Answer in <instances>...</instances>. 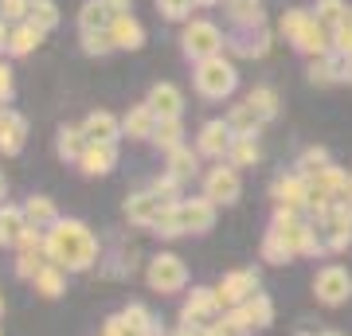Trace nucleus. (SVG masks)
Listing matches in <instances>:
<instances>
[{
  "label": "nucleus",
  "instance_id": "a18cd8bd",
  "mask_svg": "<svg viewBox=\"0 0 352 336\" xmlns=\"http://www.w3.org/2000/svg\"><path fill=\"white\" fill-rule=\"evenodd\" d=\"M176 336H196V333H192V324H188V328H180V333H176Z\"/></svg>",
  "mask_w": 352,
  "mask_h": 336
},
{
  "label": "nucleus",
  "instance_id": "58836bf2",
  "mask_svg": "<svg viewBox=\"0 0 352 336\" xmlns=\"http://www.w3.org/2000/svg\"><path fill=\"white\" fill-rule=\"evenodd\" d=\"M329 157H325V149H309L302 157V172H321V164H325Z\"/></svg>",
  "mask_w": 352,
  "mask_h": 336
},
{
  "label": "nucleus",
  "instance_id": "a19ab883",
  "mask_svg": "<svg viewBox=\"0 0 352 336\" xmlns=\"http://www.w3.org/2000/svg\"><path fill=\"white\" fill-rule=\"evenodd\" d=\"M0 8H4L8 20H20L24 12H32V4H28V0H0Z\"/></svg>",
  "mask_w": 352,
  "mask_h": 336
},
{
  "label": "nucleus",
  "instance_id": "393cba45",
  "mask_svg": "<svg viewBox=\"0 0 352 336\" xmlns=\"http://www.w3.org/2000/svg\"><path fill=\"white\" fill-rule=\"evenodd\" d=\"M39 36H43V32H39L36 24H24L20 32H12V39H8V47H12L16 55H28V51H32V47L39 43Z\"/></svg>",
  "mask_w": 352,
  "mask_h": 336
},
{
  "label": "nucleus",
  "instance_id": "09e8293b",
  "mask_svg": "<svg viewBox=\"0 0 352 336\" xmlns=\"http://www.w3.org/2000/svg\"><path fill=\"white\" fill-rule=\"evenodd\" d=\"M0 196H4V176H0Z\"/></svg>",
  "mask_w": 352,
  "mask_h": 336
},
{
  "label": "nucleus",
  "instance_id": "ea45409f",
  "mask_svg": "<svg viewBox=\"0 0 352 336\" xmlns=\"http://www.w3.org/2000/svg\"><path fill=\"white\" fill-rule=\"evenodd\" d=\"M157 4H161V12L173 16V20H180V16L192 8V0H157Z\"/></svg>",
  "mask_w": 352,
  "mask_h": 336
},
{
  "label": "nucleus",
  "instance_id": "c85d7f7f",
  "mask_svg": "<svg viewBox=\"0 0 352 336\" xmlns=\"http://www.w3.org/2000/svg\"><path fill=\"white\" fill-rule=\"evenodd\" d=\"M55 20H59V12H55V4H51V0H32V24H36L39 32L55 27Z\"/></svg>",
  "mask_w": 352,
  "mask_h": 336
},
{
  "label": "nucleus",
  "instance_id": "6ab92c4d",
  "mask_svg": "<svg viewBox=\"0 0 352 336\" xmlns=\"http://www.w3.org/2000/svg\"><path fill=\"white\" fill-rule=\"evenodd\" d=\"M298 47H302L305 55H325L329 51V32L321 27V20H309V27H305L302 39H298Z\"/></svg>",
  "mask_w": 352,
  "mask_h": 336
},
{
  "label": "nucleus",
  "instance_id": "ddd939ff",
  "mask_svg": "<svg viewBox=\"0 0 352 336\" xmlns=\"http://www.w3.org/2000/svg\"><path fill=\"white\" fill-rule=\"evenodd\" d=\"M110 32H113V43H118V47H129V51H138L141 39H145V32H141V24L133 16H118L110 24Z\"/></svg>",
  "mask_w": 352,
  "mask_h": 336
},
{
  "label": "nucleus",
  "instance_id": "e433bc0d",
  "mask_svg": "<svg viewBox=\"0 0 352 336\" xmlns=\"http://www.w3.org/2000/svg\"><path fill=\"white\" fill-rule=\"evenodd\" d=\"M317 16H321V24H344V20H349V12H344L340 0H321V4H317Z\"/></svg>",
  "mask_w": 352,
  "mask_h": 336
},
{
  "label": "nucleus",
  "instance_id": "49530a36",
  "mask_svg": "<svg viewBox=\"0 0 352 336\" xmlns=\"http://www.w3.org/2000/svg\"><path fill=\"white\" fill-rule=\"evenodd\" d=\"M192 4H212V0H192Z\"/></svg>",
  "mask_w": 352,
  "mask_h": 336
},
{
  "label": "nucleus",
  "instance_id": "79ce46f5",
  "mask_svg": "<svg viewBox=\"0 0 352 336\" xmlns=\"http://www.w3.org/2000/svg\"><path fill=\"white\" fill-rule=\"evenodd\" d=\"M106 8L113 12V20L118 16H129V0H106Z\"/></svg>",
  "mask_w": 352,
  "mask_h": 336
},
{
  "label": "nucleus",
  "instance_id": "c756f323",
  "mask_svg": "<svg viewBox=\"0 0 352 336\" xmlns=\"http://www.w3.org/2000/svg\"><path fill=\"white\" fill-rule=\"evenodd\" d=\"M227 8H231V16H235L239 24H258V20H263V8H258V0H231Z\"/></svg>",
  "mask_w": 352,
  "mask_h": 336
},
{
  "label": "nucleus",
  "instance_id": "6e6552de",
  "mask_svg": "<svg viewBox=\"0 0 352 336\" xmlns=\"http://www.w3.org/2000/svg\"><path fill=\"white\" fill-rule=\"evenodd\" d=\"M235 196H239V176H235V168H215L208 176V199H215V203H235Z\"/></svg>",
  "mask_w": 352,
  "mask_h": 336
},
{
  "label": "nucleus",
  "instance_id": "b1692460",
  "mask_svg": "<svg viewBox=\"0 0 352 336\" xmlns=\"http://www.w3.org/2000/svg\"><path fill=\"white\" fill-rule=\"evenodd\" d=\"M274 196L282 199L286 208H298V203L309 196V188H305L302 180H278V184H274Z\"/></svg>",
  "mask_w": 352,
  "mask_h": 336
},
{
  "label": "nucleus",
  "instance_id": "de8ad7c7",
  "mask_svg": "<svg viewBox=\"0 0 352 336\" xmlns=\"http://www.w3.org/2000/svg\"><path fill=\"white\" fill-rule=\"evenodd\" d=\"M0 47H4V27H0Z\"/></svg>",
  "mask_w": 352,
  "mask_h": 336
},
{
  "label": "nucleus",
  "instance_id": "7ed1b4c3",
  "mask_svg": "<svg viewBox=\"0 0 352 336\" xmlns=\"http://www.w3.org/2000/svg\"><path fill=\"white\" fill-rule=\"evenodd\" d=\"M188 282V270H184V262L176 258V254H161V258H153L149 266V286L161 289V293H173Z\"/></svg>",
  "mask_w": 352,
  "mask_h": 336
},
{
  "label": "nucleus",
  "instance_id": "8fccbe9b",
  "mask_svg": "<svg viewBox=\"0 0 352 336\" xmlns=\"http://www.w3.org/2000/svg\"><path fill=\"white\" fill-rule=\"evenodd\" d=\"M321 336H337V333H321Z\"/></svg>",
  "mask_w": 352,
  "mask_h": 336
},
{
  "label": "nucleus",
  "instance_id": "aec40b11",
  "mask_svg": "<svg viewBox=\"0 0 352 336\" xmlns=\"http://www.w3.org/2000/svg\"><path fill=\"white\" fill-rule=\"evenodd\" d=\"M110 24H113V12L106 8V0H90L82 8V32H102Z\"/></svg>",
  "mask_w": 352,
  "mask_h": 336
},
{
  "label": "nucleus",
  "instance_id": "f3484780",
  "mask_svg": "<svg viewBox=\"0 0 352 336\" xmlns=\"http://www.w3.org/2000/svg\"><path fill=\"white\" fill-rule=\"evenodd\" d=\"M153 129H157V113H153L149 102L138 106V110L126 117V133H129V137H153Z\"/></svg>",
  "mask_w": 352,
  "mask_h": 336
},
{
  "label": "nucleus",
  "instance_id": "c03bdc74",
  "mask_svg": "<svg viewBox=\"0 0 352 336\" xmlns=\"http://www.w3.org/2000/svg\"><path fill=\"white\" fill-rule=\"evenodd\" d=\"M337 203H352V176H344V188H340Z\"/></svg>",
  "mask_w": 352,
  "mask_h": 336
},
{
  "label": "nucleus",
  "instance_id": "2f4dec72",
  "mask_svg": "<svg viewBox=\"0 0 352 336\" xmlns=\"http://www.w3.org/2000/svg\"><path fill=\"white\" fill-rule=\"evenodd\" d=\"M168 168H173L176 180H184V176L196 172V157H192L188 149H173V157H168Z\"/></svg>",
  "mask_w": 352,
  "mask_h": 336
},
{
  "label": "nucleus",
  "instance_id": "473e14b6",
  "mask_svg": "<svg viewBox=\"0 0 352 336\" xmlns=\"http://www.w3.org/2000/svg\"><path fill=\"white\" fill-rule=\"evenodd\" d=\"M153 137H157V145H164L168 153L180 149V145H176V137H180V125H176V117H164V122L153 129Z\"/></svg>",
  "mask_w": 352,
  "mask_h": 336
},
{
  "label": "nucleus",
  "instance_id": "4468645a",
  "mask_svg": "<svg viewBox=\"0 0 352 336\" xmlns=\"http://www.w3.org/2000/svg\"><path fill=\"white\" fill-rule=\"evenodd\" d=\"M200 149H204V153H212V157L227 153V149H231V125H223V122L204 125V133H200Z\"/></svg>",
  "mask_w": 352,
  "mask_h": 336
},
{
  "label": "nucleus",
  "instance_id": "9b49d317",
  "mask_svg": "<svg viewBox=\"0 0 352 336\" xmlns=\"http://www.w3.org/2000/svg\"><path fill=\"white\" fill-rule=\"evenodd\" d=\"M82 133H87L90 145H113V137H118V122H113L110 113H90L87 125H82Z\"/></svg>",
  "mask_w": 352,
  "mask_h": 336
},
{
  "label": "nucleus",
  "instance_id": "1a4fd4ad",
  "mask_svg": "<svg viewBox=\"0 0 352 336\" xmlns=\"http://www.w3.org/2000/svg\"><path fill=\"white\" fill-rule=\"evenodd\" d=\"M149 106H153V113H157V117L164 122V117H176L184 102H180V90H176V87L161 82V87H153V90H149Z\"/></svg>",
  "mask_w": 352,
  "mask_h": 336
},
{
  "label": "nucleus",
  "instance_id": "a211bd4d",
  "mask_svg": "<svg viewBox=\"0 0 352 336\" xmlns=\"http://www.w3.org/2000/svg\"><path fill=\"white\" fill-rule=\"evenodd\" d=\"M20 145H24V122H20L16 113H4V117H0V149L16 153Z\"/></svg>",
  "mask_w": 352,
  "mask_h": 336
},
{
  "label": "nucleus",
  "instance_id": "f257e3e1",
  "mask_svg": "<svg viewBox=\"0 0 352 336\" xmlns=\"http://www.w3.org/2000/svg\"><path fill=\"white\" fill-rule=\"evenodd\" d=\"M98 254V243L82 223L67 219V223H55V231L47 235V258L63 270H87Z\"/></svg>",
  "mask_w": 352,
  "mask_h": 336
},
{
  "label": "nucleus",
  "instance_id": "dca6fc26",
  "mask_svg": "<svg viewBox=\"0 0 352 336\" xmlns=\"http://www.w3.org/2000/svg\"><path fill=\"white\" fill-rule=\"evenodd\" d=\"M212 309H215V293H212V289H196V293L188 298V305H184V321L200 324V321L212 317Z\"/></svg>",
  "mask_w": 352,
  "mask_h": 336
},
{
  "label": "nucleus",
  "instance_id": "2eb2a0df",
  "mask_svg": "<svg viewBox=\"0 0 352 336\" xmlns=\"http://www.w3.org/2000/svg\"><path fill=\"white\" fill-rule=\"evenodd\" d=\"M24 212H16V208H0V247H12V243H20V235H24Z\"/></svg>",
  "mask_w": 352,
  "mask_h": 336
},
{
  "label": "nucleus",
  "instance_id": "0eeeda50",
  "mask_svg": "<svg viewBox=\"0 0 352 336\" xmlns=\"http://www.w3.org/2000/svg\"><path fill=\"white\" fill-rule=\"evenodd\" d=\"M184 51L196 55V59H212L215 51H219V32L212 24H204V20L188 24V32H184Z\"/></svg>",
  "mask_w": 352,
  "mask_h": 336
},
{
  "label": "nucleus",
  "instance_id": "37998d69",
  "mask_svg": "<svg viewBox=\"0 0 352 336\" xmlns=\"http://www.w3.org/2000/svg\"><path fill=\"white\" fill-rule=\"evenodd\" d=\"M12 94V78H8V71L0 67V98H8Z\"/></svg>",
  "mask_w": 352,
  "mask_h": 336
},
{
  "label": "nucleus",
  "instance_id": "4c0bfd02",
  "mask_svg": "<svg viewBox=\"0 0 352 336\" xmlns=\"http://www.w3.org/2000/svg\"><path fill=\"white\" fill-rule=\"evenodd\" d=\"M333 78H337L333 59H314L309 63V82H321V87H325V82H333Z\"/></svg>",
  "mask_w": 352,
  "mask_h": 336
},
{
  "label": "nucleus",
  "instance_id": "4be33fe9",
  "mask_svg": "<svg viewBox=\"0 0 352 336\" xmlns=\"http://www.w3.org/2000/svg\"><path fill=\"white\" fill-rule=\"evenodd\" d=\"M258 122H263V117H258V110H254V106H235V113H231V133H239V137H251V129H258Z\"/></svg>",
  "mask_w": 352,
  "mask_h": 336
},
{
  "label": "nucleus",
  "instance_id": "f03ea898",
  "mask_svg": "<svg viewBox=\"0 0 352 336\" xmlns=\"http://www.w3.org/2000/svg\"><path fill=\"white\" fill-rule=\"evenodd\" d=\"M196 87H200V94H208V98H223V94L235 90V67L223 63L219 55L204 59L200 71H196Z\"/></svg>",
  "mask_w": 352,
  "mask_h": 336
},
{
  "label": "nucleus",
  "instance_id": "9d476101",
  "mask_svg": "<svg viewBox=\"0 0 352 336\" xmlns=\"http://www.w3.org/2000/svg\"><path fill=\"white\" fill-rule=\"evenodd\" d=\"M78 161H82V172L102 176V172H110V168H113V161H118V149H113V145H87V153H82Z\"/></svg>",
  "mask_w": 352,
  "mask_h": 336
},
{
  "label": "nucleus",
  "instance_id": "c9c22d12",
  "mask_svg": "<svg viewBox=\"0 0 352 336\" xmlns=\"http://www.w3.org/2000/svg\"><path fill=\"white\" fill-rule=\"evenodd\" d=\"M305 27H309V16H305L302 8H294V12H286V20H282V32H286V36L294 39V43L302 39V32H305Z\"/></svg>",
  "mask_w": 352,
  "mask_h": 336
},
{
  "label": "nucleus",
  "instance_id": "f704fd0d",
  "mask_svg": "<svg viewBox=\"0 0 352 336\" xmlns=\"http://www.w3.org/2000/svg\"><path fill=\"white\" fill-rule=\"evenodd\" d=\"M231 161L235 164H254L258 161V145H254L251 137H235V145H231Z\"/></svg>",
  "mask_w": 352,
  "mask_h": 336
},
{
  "label": "nucleus",
  "instance_id": "f8f14e48",
  "mask_svg": "<svg viewBox=\"0 0 352 336\" xmlns=\"http://www.w3.org/2000/svg\"><path fill=\"white\" fill-rule=\"evenodd\" d=\"M164 208H168V203H161V199L149 192V196H133V199H129V203H126V215L133 219V223H149V227H153V223H157V215H161Z\"/></svg>",
  "mask_w": 352,
  "mask_h": 336
},
{
  "label": "nucleus",
  "instance_id": "bb28decb",
  "mask_svg": "<svg viewBox=\"0 0 352 336\" xmlns=\"http://www.w3.org/2000/svg\"><path fill=\"white\" fill-rule=\"evenodd\" d=\"M263 254H266V262H286L289 254H294V250H289V243L286 238H282V231H270V235H266V243H263Z\"/></svg>",
  "mask_w": 352,
  "mask_h": 336
},
{
  "label": "nucleus",
  "instance_id": "3c124183",
  "mask_svg": "<svg viewBox=\"0 0 352 336\" xmlns=\"http://www.w3.org/2000/svg\"><path fill=\"white\" fill-rule=\"evenodd\" d=\"M0 313H4V301H0Z\"/></svg>",
  "mask_w": 352,
  "mask_h": 336
},
{
  "label": "nucleus",
  "instance_id": "412c9836",
  "mask_svg": "<svg viewBox=\"0 0 352 336\" xmlns=\"http://www.w3.org/2000/svg\"><path fill=\"white\" fill-rule=\"evenodd\" d=\"M59 270H63V266L47 262V266L36 274V289L43 293V298H59V293H63V274H59Z\"/></svg>",
  "mask_w": 352,
  "mask_h": 336
},
{
  "label": "nucleus",
  "instance_id": "5701e85b",
  "mask_svg": "<svg viewBox=\"0 0 352 336\" xmlns=\"http://www.w3.org/2000/svg\"><path fill=\"white\" fill-rule=\"evenodd\" d=\"M24 219H28V223H36V231H39V227H47V223H55V208H51V199L36 196L24 208Z\"/></svg>",
  "mask_w": 352,
  "mask_h": 336
},
{
  "label": "nucleus",
  "instance_id": "423d86ee",
  "mask_svg": "<svg viewBox=\"0 0 352 336\" xmlns=\"http://www.w3.org/2000/svg\"><path fill=\"white\" fill-rule=\"evenodd\" d=\"M215 219L212 203L208 199H188V203H176V227H180V235L184 231H192V235H200V231H208Z\"/></svg>",
  "mask_w": 352,
  "mask_h": 336
},
{
  "label": "nucleus",
  "instance_id": "a878e982",
  "mask_svg": "<svg viewBox=\"0 0 352 336\" xmlns=\"http://www.w3.org/2000/svg\"><path fill=\"white\" fill-rule=\"evenodd\" d=\"M247 106H254L258 117H274V113H278V94H274V90H266V87H258V90H251Z\"/></svg>",
  "mask_w": 352,
  "mask_h": 336
},
{
  "label": "nucleus",
  "instance_id": "20e7f679",
  "mask_svg": "<svg viewBox=\"0 0 352 336\" xmlns=\"http://www.w3.org/2000/svg\"><path fill=\"white\" fill-rule=\"evenodd\" d=\"M254 270H239V274H227L223 286L215 289V305H227V309H239L254 298Z\"/></svg>",
  "mask_w": 352,
  "mask_h": 336
},
{
  "label": "nucleus",
  "instance_id": "72a5a7b5",
  "mask_svg": "<svg viewBox=\"0 0 352 336\" xmlns=\"http://www.w3.org/2000/svg\"><path fill=\"white\" fill-rule=\"evenodd\" d=\"M82 137H87V133H78V129H63V133H59V157H82Z\"/></svg>",
  "mask_w": 352,
  "mask_h": 336
},
{
  "label": "nucleus",
  "instance_id": "39448f33",
  "mask_svg": "<svg viewBox=\"0 0 352 336\" xmlns=\"http://www.w3.org/2000/svg\"><path fill=\"white\" fill-rule=\"evenodd\" d=\"M314 289L325 305H340V301H349V293H352V278L344 274L340 266H325V270L314 278Z\"/></svg>",
  "mask_w": 352,
  "mask_h": 336
},
{
  "label": "nucleus",
  "instance_id": "7c9ffc66",
  "mask_svg": "<svg viewBox=\"0 0 352 336\" xmlns=\"http://www.w3.org/2000/svg\"><path fill=\"white\" fill-rule=\"evenodd\" d=\"M243 313H247V321L258 324V328H263V324H270V301H266L263 293H254V298L243 305Z\"/></svg>",
  "mask_w": 352,
  "mask_h": 336
},
{
  "label": "nucleus",
  "instance_id": "cd10ccee",
  "mask_svg": "<svg viewBox=\"0 0 352 336\" xmlns=\"http://www.w3.org/2000/svg\"><path fill=\"white\" fill-rule=\"evenodd\" d=\"M82 47H87L90 55H106V51L118 47V43H113L110 27H102V32H82Z\"/></svg>",
  "mask_w": 352,
  "mask_h": 336
}]
</instances>
